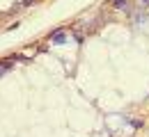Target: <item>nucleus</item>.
<instances>
[{
  "label": "nucleus",
  "instance_id": "nucleus-3",
  "mask_svg": "<svg viewBox=\"0 0 149 137\" xmlns=\"http://www.w3.org/2000/svg\"><path fill=\"white\" fill-rule=\"evenodd\" d=\"M142 2H149V0H142Z\"/></svg>",
  "mask_w": 149,
  "mask_h": 137
},
{
  "label": "nucleus",
  "instance_id": "nucleus-1",
  "mask_svg": "<svg viewBox=\"0 0 149 137\" xmlns=\"http://www.w3.org/2000/svg\"><path fill=\"white\" fill-rule=\"evenodd\" d=\"M110 5H112V7H117V9H126L129 2H126V0H110Z\"/></svg>",
  "mask_w": 149,
  "mask_h": 137
},
{
  "label": "nucleus",
  "instance_id": "nucleus-2",
  "mask_svg": "<svg viewBox=\"0 0 149 137\" xmlns=\"http://www.w3.org/2000/svg\"><path fill=\"white\" fill-rule=\"evenodd\" d=\"M53 41H60V43H62V41H64V34H62V32H57V34H53Z\"/></svg>",
  "mask_w": 149,
  "mask_h": 137
}]
</instances>
